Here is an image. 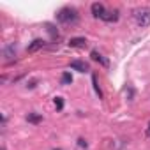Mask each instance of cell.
I'll return each mask as SVG.
<instances>
[{"instance_id":"6da1fadb","label":"cell","mask_w":150,"mask_h":150,"mask_svg":"<svg viewBox=\"0 0 150 150\" xmlns=\"http://www.w3.org/2000/svg\"><path fill=\"white\" fill-rule=\"evenodd\" d=\"M57 20L60 23H74V21H78V11L76 9H72V7H64L57 13Z\"/></svg>"},{"instance_id":"7a4b0ae2","label":"cell","mask_w":150,"mask_h":150,"mask_svg":"<svg viewBox=\"0 0 150 150\" xmlns=\"http://www.w3.org/2000/svg\"><path fill=\"white\" fill-rule=\"evenodd\" d=\"M134 20L139 27H148L150 25V7H138L134 11Z\"/></svg>"},{"instance_id":"3957f363","label":"cell","mask_w":150,"mask_h":150,"mask_svg":"<svg viewBox=\"0 0 150 150\" xmlns=\"http://www.w3.org/2000/svg\"><path fill=\"white\" fill-rule=\"evenodd\" d=\"M104 13H106V9H104L103 4H99V2L92 4V16H94V18H103Z\"/></svg>"},{"instance_id":"277c9868","label":"cell","mask_w":150,"mask_h":150,"mask_svg":"<svg viewBox=\"0 0 150 150\" xmlns=\"http://www.w3.org/2000/svg\"><path fill=\"white\" fill-rule=\"evenodd\" d=\"M90 57H92V60H96V62L103 64L104 67H108V65H110V60H108V58H104V55H101L97 50H94V51L90 53Z\"/></svg>"},{"instance_id":"5b68a950","label":"cell","mask_w":150,"mask_h":150,"mask_svg":"<svg viewBox=\"0 0 150 150\" xmlns=\"http://www.w3.org/2000/svg\"><path fill=\"white\" fill-rule=\"evenodd\" d=\"M71 69H76L80 72H88V64H85L81 60H72L71 62Z\"/></svg>"},{"instance_id":"8992f818","label":"cell","mask_w":150,"mask_h":150,"mask_svg":"<svg viewBox=\"0 0 150 150\" xmlns=\"http://www.w3.org/2000/svg\"><path fill=\"white\" fill-rule=\"evenodd\" d=\"M69 46L71 48H85L87 46V39L85 37H72L69 41Z\"/></svg>"},{"instance_id":"52a82bcc","label":"cell","mask_w":150,"mask_h":150,"mask_svg":"<svg viewBox=\"0 0 150 150\" xmlns=\"http://www.w3.org/2000/svg\"><path fill=\"white\" fill-rule=\"evenodd\" d=\"M14 55H16V44L11 42V44H7V46L4 48V57H6L7 60H11Z\"/></svg>"},{"instance_id":"ba28073f","label":"cell","mask_w":150,"mask_h":150,"mask_svg":"<svg viewBox=\"0 0 150 150\" xmlns=\"http://www.w3.org/2000/svg\"><path fill=\"white\" fill-rule=\"evenodd\" d=\"M42 46H44V41H42V39H35V41H32V42L28 44V48H27V50H28V53H34V51L41 50Z\"/></svg>"},{"instance_id":"9c48e42d","label":"cell","mask_w":150,"mask_h":150,"mask_svg":"<svg viewBox=\"0 0 150 150\" xmlns=\"http://www.w3.org/2000/svg\"><path fill=\"white\" fill-rule=\"evenodd\" d=\"M101 20H103V21H108V23L117 21V20H118V11H113V13H111V11H106L104 16H103Z\"/></svg>"},{"instance_id":"30bf717a","label":"cell","mask_w":150,"mask_h":150,"mask_svg":"<svg viewBox=\"0 0 150 150\" xmlns=\"http://www.w3.org/2000/svg\"><path fill=\"white\" fill-rule=\"evenodd\" d=\"M27 120L32 122V124H39V122L42 120V117H41L39 113H28V115H27Z\"/></svg>"},{"instance_id":"8fae6325","label":"cell","mask_w":150,"mask_h":150,"mask_svg":"<svg viewBox=\"0 0 150 150\" xmlns=\"http://www.w3.org/2000/svg\"><path fill=\"white\" fill-rule=\"evenodd\" d=\"M62 83H64V85L72 83V76H71V72H64V74H62Z\"/></svg>"},{"instance_id":"7c38bea8","label":"cell","mask_w":150,"mask_h":150,"mask_svg":"<svg viewBox=\"0 0 150 150\" xmlns=\"http://www.w3.org/2000/svg\"><path fill=\"white\" fill-rule=\"evenodd\" d=\"M92 83H94V88H96V92L99 94V97H103V92H101V88H99V85H97V76H96V74L92 76Z\"/></svg>"},{"instance_id":"4fadbf2b","label":"cell","mask_w":150,"mask_h":150,"mask_svg":"<svg viewBox=\"0 0 150 150\" xmlns=\"http://www.w3.org/2000/svg\"><path fill=\"white\" fill-rule=\"evenodd\" d=\"M55 108H57V110H62V108H64V101H62V97H57V99H55Z\"/></svg>"},{"instance_id":"5bb4252c","label":"cell","mask_w":150,"mask_h":150,"mask_svg":"<svg viewBox=\"0 0 150 150\" xmlns=\"http://www.w3.org/2000/svg\"><path fill=\"white\" fill-rule=\"evenodd\" d=\"M78 143H80V146H87V141L85 139H78Z\"/></svg>"},{"instance_id":"9a60e30c","label":"cell","mask_w":150,"mask_h":150,"mask_svg":"<svg viewBox=\"0 0 150 150\" xmlns=\"http://www.w3.org/2000/svg\"><path fill=\"white\" fill-rule=\"evenodd\" d=\"M146 134L150 136V124H148V127H146Z\"/></svg>"},{"instance_id":"2e32d148","label":"cell","mask_w":150,"mask_h":150,"mask_svg":"<svg viewBox=\"0 0 150 150\" xmlns=\"http://www.w3.org/2000/svg\"><path fill=\"white\" fill-rule=\"evenodd\" d=\"M55 150H60V148H55Z\"/></svg>"}]
</instances>
